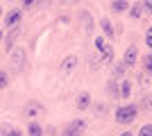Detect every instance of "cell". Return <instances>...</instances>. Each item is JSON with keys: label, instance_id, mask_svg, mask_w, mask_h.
<instances>
[{"label": "cell", "instance_id": "cell-5", "mask_svg": "<svg viewBox=\"0 0 152 136\" xmlns=\"http://www.w3.org/2000/svg\"><path fill=\"white\" fill-rule=\"evenodd\" d=\"M95 50L100 52V59H98V61H111V57H114L111 48L107 45V41L102 39V36H98V39H95Z\"/></svg>", "mask_w": 152, "mask_h": 136}, {"label": "cell", "instance_id": "cell-7", "mask_svg": "<svg viewBox=\"0 0 152 136\" xmlns=\"http://www.w3.org/2000/svg\"><path fill=\"white\" fill-rule=\"evenodd\" d=\"M75 66H77V57H75V55H70V57H66V59H64V64H61V68H59V73H61V77H68L70 73L75 71Z\"/></svg>", "mask_w": 152, "mask_h": 136}, {"label": "cell", "instance_id": "cell-23", "mask_svg": "<svg viewBox=\"0 0 152 136\" xmlns=\"http://www.w3.org/2000/svg\"><path fill=\"white\" fill-rule=\"evenodd\" d=\"M145 43H148V48H150V52H152V36H148V34H145Z\"/></svg>", "mask_w": 152, "mask_h": 136}, {"label": "cell", "instance_id": "cell-22", "mask_svg": "<svg viewBox=\"0 0 152 136\" xmlns=\"http://www.w3.org/2000/svg\"><path fill=\"white\" fill-rule=\"evenodd\" d=\"M143 9H145L148 14H152V0H148V2H143Z\"/></svg>", "mask_w": 152, "mask_h": 136}, {"label": "cell", "instance_id": "cell-17", "mask_svg": "<svg viewBox=\"0 0 152 136\" xmlns=\"http://www.w3.org/2000/svg\"><path fill=\"white\" fill-rule=\"evenodd\" d=\"M136 136H152V123H145L139 129V134H136Z\"/></svg>", "mask_w": 152, "mask_h": 136}, {"label": "cell", "instance_id": "cell-10", "mask_svg": "<svg viewBox=\"0 0 152 136\" xmlns=\"http://www.w3.org/2000/svg\"><path fill=\"white\" fill-rule=\"evenodd\" d=\"M20 36V27H14V30H9V34L5 36V48L7 50H12V45L16 43V39Z\"/></svg>", "mask_w": 152, "mask_h": 136}, {"label": "cell", "instance_id": "cell-29", "mask_svg": "<svg viewBox=\"0 0 152 136\" xmlns=\"http://www.w3.org/2000/svg\"><path fill=\"white\" fill-rule=\"evenodd\" d=\"M0 16H2V7H0Z\"/></svg>", "mask_w": 152, "mask_h": 136}, {"label": "cell", "instance_id": "cell-1", "mask_svg": "<svg viewBox=\"0 0 152 136\" xmlns=\"http://www.w3.org/2000/svg\"><path fill=\"white\" fill-rule=\"evenodd\" d=\"M136 113H139V109L134 107V104H123V107H118L116 109V123L121 125H129L136 120Z\"/></svg>", "mask_w": 152, "mask_h": 136}, {"label": "cell", "instance_id": "cell-21", "mask_svg": "<svg viewBox=\"0 0 152 136\" xmlns=\"http://www.w3.org/2000/svg\"><path fill=\"white\" fill-rule=\"evenodd\" d=\"M9 132H12V127H9V125H2V127H0V134H2V136H7Z\"/></svg>", "mask_w": 152, "mask_h": 136}, {"label": "cell", "instance_id": "cell-24", "mask_svg": "<svg viewBox=\"0 0 152 136\" xmlns=\"http://www.w3.org/2000/svg\"><path fill=\"white\" fill-rule=\"evenodd\" d=\"M7 136H23V134H20L18 129H12V132H9V134H7Z\"/></svg>", "mask_w": 152, "mask_h": 136}, {"label": "cell", "instance_id": "cell-27", "mask_svg": "<svg viewBox=\"0 0 152 136\" xmlns=\"http://www.w3.org/2000/svg\"><path fill=\"white\" fill-rule=\"evenodd\" d=\"M148 36H152V25H150V27H148Z\"/></svg>", "mask_w": 152, "mask_h": 136}, {"label": "cell", "instance_id": "cell-4", "mask_svg": "<svg viewBox=\"0 0 152 136\" xmlns=\"http://www.w3.org/2000/svg\"><path fill=\"white\" fill-rule=\"evenodd\" d=\"M9 64H12V73H20V68H23V64H25V50H23V48L12 50V59H9Z\"/></svg>", "mask_w": 152, "mask_h": 136}, {"label": "cell", "instance_id": "cell-12", "mask_svg": "<svg viewBox=\"0 0 152 136\" xmlns=\"http://www.w3.org/2000/svg\"><path fill=\"white\" fill-rule=\"evenodd\" d=\"M129 95H132V84H129V79H123L121 82V97L127 100Z\"/></svg>", "mask_w": 152, "mask_h": 136}, {"label": "cell", "instance_id": "cell-25", "mask_svg": "<svg viewBox=\"0 0 152 136\" xmlns=\"http://www.w3.org/2000/svg\"><path fill=\"white\" fill-rule=\"evenodd\" d=\"M148 109H150V111H152V95H150V97H148Z\"/></svg>", "mask_w": 152, "mask_h": 136}, {"label": "cell", "instance_id": "cell-11", "mask_svg": "<svg viewBox=\"0 0 152 136\" xmlns=\"http://www.w3.org/2000/svg\"><path fill=\"white\" fill-rule=\"evenodd\" d=\"M27 134H30V136H43V127H41L37 120H30V125H27Z\"/></svg>", "mask_w": 152, "mask_h": 136}, {"label": "cell", "instance_id": "cell-2", "mask_svg": "<svg viewBox=\"0 0 152 136\" xmlns=\"http://www.w3.org/2000/svg\"><path fill=\"white\" fill-rule=\"evenodd\" d=\"M84 129H86V123L77 118V120H70V123L64 127L61 136H82V134H84Z\"/></svg>", "mask_w": 152, "mask_h": 136}, {"label": "cell", "instance_id": "cell-18", "mask_svg": "<svg viewBox=\"0 0 152 136\" xmlns=\"http://www.w3.org/2000/svg\"><path fill=\"white\" fill-rule=\"evenodd\" d=\"M123 73H125V64L121 61V64H116V66H114V71H111V75H114V77H121Z\"/></svg>", "mask_w": 152, "mask_h": 136}, {"label": "cell", "instance_id": "cell-3", "mask_svg": "<svg viewBox=\"0 0 152 136\" xmlns=\"http://www.w3.org/2000/svg\"><path fill=\"white\" fill-rule=\"evenodd\" d=\"M43 104L37 102V100H30V102L23 107V116L25 118H39V116H43Z\"/></svg>", "mask_w": 152, "mask_h": 136}, {"label": "cell", "instance_id": "cell-8", "mask_svg": "<svg viewBox=\"0 0 152 136\" xmlns=\"http://www.w3.org/2000/svg\"><path fill=\"white\" fill-rule=\"evenodd\" d=\"M136 59H139V50H136V45H129V48L125 50V55H123V64H125V68H127V66H132Z\"/></svg>", "mask_w": 152, "mask_h": 136}, {"label": "cell", "instance_id": "cell-26", "mask_svg": "<svg viewBox=\"0 0 152 136\" xmlns=\"http://www.w3.org/2000/svg\"><path fill=\"white\" fill-rule=\"evenodd\" d=\"M121 136H134V134H132V132H123Z\"/></svg>", "mask_w": 152, "mask_h": 136}, {"label": "cell", "instance_id": "cell-14", "mask_svg": "<svg viewBox=\"0 0 152 136\" xmlns=\"http://www.w3.org/2000/svg\"><path fill=\"white\" fill-rule=\"evenodd\" d=\"M100 25H102V30H104V34L111 39V36H114V27H111V23H109L107 18H102V20H100Z\"/></svg>", "mask_w": 152, "mask_h": 136}, {"label": "cell", "instance_id": "cell-13", "mask_svg": "<svg viewBox=\"0 0 152 136\" xmlns=\"http://www.w3.org/2000/svg\"><path fill=\"white\" fill-rule=\"evenodd\" d=\"M111 9H114L116 14L125 12V9H129V2H125V0H116V2H111Z\"/></svg>", "mask_w": 152, "mask_h": 136}, {"label": "cell", "instance_id": "cell-6", "mask_svg": "<svg viewBox=\"0 0 152 136\" xmlns=\"http://www.w3.org/2000/svg\"><path fill=\"white\" fill-rule=\"evenodd\" d=\"M20 18H23V9H12V12L5 16V27H9V30L18 27Z\"/></svg>", "mask_w": 152, "mask_h": 136}, {"label": "cell", "instance_id": "cell-15", "mask_svg": "<svg viewBox=\"0 0 152 136\" xmlns=\"http://www.w3.org/2000/svg\"><path fill=\"white\" fill-rule=\"evenodd\" d=\"M143 71H145L148 75H152V55H150V52L143 57Z\"/></svg>", "mask_w": 152, "mask_h": 136}, {"label": "cell", "instance_id": "cell-28", "mask_svg": "<svg viewBox=\"0 0 152 136\" xmlns=\"http://www.w3.org/2000/svg\"><path fill=\"white\" fill-rule=\"evenodd\" d=\"M0 43H2V32H0Z\"/></svg>", "mask_w": 152, "mask_h": 136}, {"label": "cell", "instance_id": "cell-16", "mask_svg": "<svg viewBox=\"0 0 152 136\" xmlns=\"http://www.w3.org/2000/svg\"><path fill=\"white\" fill-rule=\"evenodd\" d=\"M129 14H132L134 18H139L141 14H143V2H139V5H132V7H129Z\"/></svg>", "mask_w": 152, "mask_h": 136}, {"label": "cell", "instance_id": "cell-19", "mask_svg": "<svg viewBox=\"0 0 152 136\" xmlns=\"http://www.w3.org/2000/svg\"><path fill=\"white\" fill-rule=\"evenodd\" d=\"M7 84H9V73L0 71V89H5Z\"/></svg>", "mask_w": 152, "mask_h": 136}, {"label": "cell", "instance_id": "cell-9", "mask_svg": "<svg viewBox=\"0 0 152 136\" xmlns=\"http://www.w3.org/2000/svg\"><path fill=\"white\" fill-rule=\"evenodd\" d=\"M75 104H77V109H80V111H84V109H89V107H91V95H89V93H86V91H82V93H80V95H77Z\"/></svg>", "mask_w": 152, "mask_h": 136}, {"label": "cell", "instance_id": "cell-20", "mask_svg": "<svg viewBox=\"0 0 152 136\" xmlns=\"http://www.w3.org/2000/svg\"><path fill=\"white\" fill-rule=\"evenodd\" d=\"M107 91H109V93H111V95H114V97L118 95V93H121V91H118V86H116V82H114V79H111V84L107 86Z\"/></svg>", "mask_w": 152, "mask_h": 136}]
</instances>
